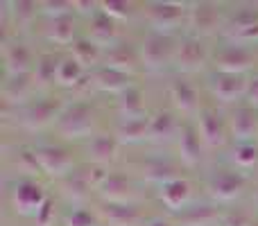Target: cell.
<instances>
[{"mask_svg":"<svg viewBox=\"0 0 258 226\" xmlns=\"http://www.w3.org/2000/svg\"><path fill=\"white\" fill-rule=\"evenodd\" d=\"M220 226H256L254 215L245 208H233L222 215V224Z\"/></svg>","mask_w":258,"mask_h":226,"instance_id":"cell-41","label":"cell"},{"mask_svg":"<svg viewBox=\"0 0 258 226\" xmlns=\"http://www.w3.org/2000/svg\"><path fill=\"white\" fill-rule=\"evenodd\" d=\"M82 80H89V72H86L71 54L61 57L59 70H57V86H61V89H77Z\"/></svg>","mask_w":258,"mask_h":226,"instance_id":"cell-34","label":"cell"},{"mask_svg":"<svg viewBox=\"0 0 258 226\" xmlns=\"http://www.w3.org/2000/svg\"><path fill=\"white\" fill-rule=\"evenodd\" d=\"M41 14L48 16L50 21L54 18H61V16H71L75 14V3H63V0H57V3H41Z\"/></svg>","mask_w":258,"mask_h":226,"instance_id":"cell-40","label":"cell"},{"mask_svg":"<svg viewBox=\"0 0 258 226\" xmlns=\"http://www.w3.org/2000/svg\"><path fill=\"white\" fill-rule=\"evenodd\" d=\"M59 188H61V197L66 201H71V204H84L86 199L91 197V192L95 190L93 183L89 181V177H86V170L84 168H77L73 174H68L66 179H61L59 181Z\"/></svg>","mask_w":258,"mask_h":226,"instance_id":"cell-26","label":"cell"},{"mask_svg":"<svg viewBox=\"0 0 258 226\" xmlns=\"http://www.w3.org/2000/svg\"><path fill=\"white\" fill-rule=\"evenodd\" d=\"M104 226H143V213L136 204H102L98 210Z\"/></svg>","mask_w":258,"mask_h":226,"instance_id":"cell-23","label":"cell"},{"mask_svg":"<svg viewBox=\"0 0 258 226\" xmlns=\"http://www.w3.org/2000/svg\"><path fill=\"white\" fill-rule=\"evenodd\" d=\"M59 61H61V57H54L52 52H45L41 57H36V66H34V72H32L36 84H43V86L57 84Z\"/></svg>","mask_w":258,"mask_h":226,"instance_id":"cell-36","label":"cell"},{"mask_svg":"<svg viewBox=\"0 0 258 226\" xmlns=\"http://www.w3.org/2000/svg\"><path fill=\"white\" fill-rule=\"evenodd\" d=\"M197 131H200L202 140L206 147L218 149L224 147L229 138V122L222 118V113L213 107H202L197 113Z\"/></svg>","mask_w":258,"mask_h":226,"instance_id":"cell-10","label":"cell"},{"mask_svg":"<svg viewBox=\"0 0 258 226\" xmlns=\"http://www.w3.org/2000/svg\"><path fill=\"white\" fill-rule=\"evenodd\" d=\"M256 142H258V140H256Z\"/></svg>","mask_w":258,"mask_h":226,"instance_id":"cell-46","label":"cell"},{"mask_svg":"<svg viewBox=\"0 0 258 226\" xmlns=\"http://www.w3.org/2000/svg\"><path fill=\"white\" fill-rule=\"evenodd\" d=\"M222 25V16H220V7L215 3H190L188 9V27H190L192 36L204 39L220 30Z\"/></svg>","mask_w":258,"mask_h":226,"instance_id":"cell-11","label":"cell"},{"mask_svg":"<svg viewBox=\"0 0 258 226\" xmlns=\"http://www.w3.org/2000/svg\"><path fill=\"white\" fill-rule=\"evenodd\" d=\"M9 16H12L14 30H25L34 23V18L41 14V3H30V0H18V3H9Z\"/></svg>","mask_w":258,"mask_h":226,"instance_id":"cell-35","label":"cell"},{"mask_svg":"<svg viewBox=\"0 0 258 226\" xmlns=\"http://www.w3.org/2000/svg\"><path fill=\"white\" fill-rule=\"evenodd\" d=\"M34 159L39 163L41 174L50 179H66L68 174L75 172V159L63 145H39L34 147Z\"/></svg>","mask_w":258,"mask_h":226,"instance_id":"cell-5","label":"cell"},{"mask_svg":"<svg viewBox=\"0 0 258 226\" xmlns=\"http://www.w3.org/2000/svg\"><path fill=\"white\" fill-rule=\"evenodd\" d=\"M102 66L116 68V70L127 72V75H132V77H134V72H136L138 68H143L138 48L136 45H129V43H120V45H116V48L107 50V52H104Z\"/></svg>","mask_w":258,"mask_h":226,"instance_id":"cell-27","label":"cell"},{"mask_svg":"<svg viewBox=\"0 0 258 226\" xmlns=\"http://www.w3.org/2000/svg\"><path fill=\"white\" fill-rule=\"evenodd\" d=\"M57 133L66 140H82V138H93L95 129V109L91 102L80 100V102L66 104L63 113L59 115L54 124Z\"/></svg>","mask_w":258,"mask_h":226,"instance_id":"cell-1","label":"cell"},{"mask_svg":"<svg viewBox=\"0 0 258 226\" xmlns=\"http://www.w3.org/2000/svg\"><path fill=\"white\" fill-rule=\"evenodd\" d=\"M45 36H48V41H52V43H57V45H73L77 41V18H75V14L50 21L48 30H45Z\"/></svg>","mask_w":258,"mask_h":226,"instance_id":"cell-33","label":"cell"},{"mask_svg":"<svg viewBox=\"0 0 258 226\" xmlns=\"http://www.w3.org/2000/svg\"><path fill=\"white\" fill-rule=\"evenodd\" d=\"M152 115V113H150ZM113 136L120 145H136V142L150 140V118H138V120H118Z\"/></svg>","mask_w":258,"mask_h":226,"instance_id":"cell-31","label":"cell"},{"mask_svg":"<svg viewBox=\"0 0 258 226\" xmlns=\"http://www.w3.org/2000/svg\"><path fill=\"white\" fill-rule=\"evenodd\" d=\"M134 77L127 72H120L116 68L109 66H100L93 72H89V82L93 84V89L102 91V93H111V95H120L122 91H127L129 86H134Z\"/></svg>","mask_w":258,"mask_h":226,"instance_id":"cell-21","label":"cell"},{"mask_svg":"<svg viewBox=\"0 0 258 226\" xmlns=\"http://www.w3.org/2000/svg\"><path fill=\"white\" fill-rule=\"evenodd\" d=\"M34 222H36V226H54V222H57V206H54L52 197H48V201H45L39 213L34 215Z\"/></svg>","mask_w":258,"mask_h":226,"instance_id":"cell-42","label":"cell"},{"mask_svg":"<svg viewBox=\"0 0 258 226\" xmlns=\"http://www.w3.org/2000/svg\"><path fill=\"white\" fill-rule=\"evenodd\" d=\"M227 36L236 45L258 43V12L256 9H240L227 23Z\"/></svg>","mask_w":258,"mask_h":226,"instance_id":"cell-16","label":"cell"},{"mask_svg":"<svg viewBox=\"0 0 258 226\" xmlns=\"http://www.w3.org/2000/svg\"><path fill=\"white\" fill-rule=\"evenodd\" d=\"M254 204H256V208H258V188H256V192H254Z\"/></svg>","mask_w":258,"mask_h":226,"instance_id":"cell-45","label":"cell"},{"mask_svg":"<svg viewBox=\"0 0 258 226\" xmlns=\"http://www.w3.org/2000/svg\"><path fill=\"white\" fill-rule=\"evenodd\" d=\"M141 177L145 181L154 183L156 188L165 186V183L174 181V179H181L179 177V168L170 161H163V159H150L141 165Z\"/></svg>","mask_w":258,"mask_h":226,"instance_id":"cell-32","label":"cell"},{"mask_svg":"<svg viewBox=\"0 0 258 226\" xmlns=\"http://www.w3.org/2000/svg\"><path fill=\"white\" fill-rule=\"evenodd\" d=\"M179 131H181V124L172 109H159L150 115V140L168 142L179 136Z\"/></svg>","mask_w":258,"mask_h":226,"instance_id":"cell-28","label":"cell"},{"mask_svg":"<svg viewBox=\"0 0 258 226\" xmlns=\"http://www.w3.org/2000/svg\"><path fill=\"white\" fill-rule=\"evenodd\" d=\"M213 68L215 72H229V75H247L256 63L254 50H249L247 45H236L229 43L224 48H220L213 54Z\"/></svg>","mask_w":258,"mask_h":226,"instance_id":"cell-8","label":"cell"},{"mask_svg":"<svg viewBox=\"0 0 258 226\" xmlns=\"http://www.w3.org/2000/svg\"><path fill=\"white\" fill-rule=\"evenodd\" d=\"M204 140H202L200 131H197V124L183 122L181 131L177 136V152H179V161H181L186 168H195L202 163V156H204Z\"/></svg>","mask_w":258,"mask_h":226,"instance_id":"cell-18","label":"cell"},{"mask_svg":"<svg viewBox=\"0 0 258 226\" xmlns=\"http://www.w3.org/2000/svg\"><path fill=\"white\" fill-rule=\"evenodd\" d=\"M209 197L218 204H231L238 197L245 195L247 190V177L236 170H218L206 183Z\"/></svg>","mask_w":258,"mask_h":226,"instance_id":"cell-7","label":"cell"},{"mask_svg":"<svg viewBox=\"0 0 258 226\" xmlns=\"http://www.w3.org/2000/svg\"><path fill=\"white\" fill-rule=\"evenodd\" d=\"M188 9L190 3H147L143 5V16H145L147 25L156 34H168L172 36L181 25H188Z\"/></svg>","mask_w":258,"mask_h":226,"instance_id":"cell-2","label":"cell"},{"mask_svg":"<svg viewBox=\"0 0 258 226\" xmlns=\"http://www.w3.org/2000/svg\"><path fill=\"white\" fill-rule=\"evenodd\" d=\"M168 95H170V100H172L174 111H179L183 115L200 113V91L188 80H183V77L172 80L168 86Z\"/></svg>","mask_w":258,"mask_h":226,"instance_id":"cell-20","label":"cell"},{"mask_svg":"<svg viewBox=\"0 0 258 226\" xmlns=\"http://www.w3.org/2000/svg\"><path fill=\"white\" fill-rule=\"evenodd\" d=\"M34 75H16V77H5L3 84V102L5 107L9 104H23L25 100H30L32 91H34Z\"/></svg>","mask_w":258,"mask_h":226,"instance_id":"cell-30","label":"cell"},{"mask_svg":"<svg viewBox=\"0 0 258 226\" xmlns=\"http://www.w3.org/2000/svg\"><path fill=\"white\" fill-rule=\"evenodd\" d=\"M231 163L238 170H249L258 165V142H236L231 149Z\"/></svg>","mask_w":258,"mask_h":226,"instance_id":"cell-37","label":"cell"},{"mask_svg":"<svg viewBox=\"0 0 258 226\" xmlns=\"http://www.w3.org/2000/svg\"><path fill=\"white\" fill-rule=\"evenodd\" d=\"M229 133L236 142H254L258 140V109L249 104H238L229 115Z\"/></svg>","mask_w":258,"mask_h":226,"instance_id":"cell-14","label":"cell"},{"mask_svg":"<svg viewBox=\"0 0 258 226\" xmlns=\"http://www.w3.org/2000/svg\"><path fill=\"white\" fill-rule=\"evenodd\" d=\"M95 192L102 199V204H134V183L125 172L109 170L107 179L100 183V188Z\"/></svg>","mask_w":258,"mask_h":226,"instance_id":"cell-15","label":"cell"},{"mask_svg":"<svg viewBox=\"0 0 258 226\" xmlns=\"http://www.w3.org/2000/svg\"><path fill=\"white\" fill-rule=\"evenodd\" d=\"M45 201H48L45 188L41 186L36 179L23 177L21 181L14 183V188H12V206H14V210H16L18 215H23V217H34Z\"/></svg>","mask_w":258,"mask_h":226,"instance_id":"cell-6","label":"cell"},{"mask_svg":"<svg viewBox=\"0 0 258 226\" xmlns=\"http://www.w3.org/2000/svg\"><path fill=\"white\" fill-rule=\"evenodd\" d=\"M3 63H5V77H16V75L34 72L36 59L34 52L25 43L9 41V43H3Z\"/></svg>","mask_w":258,"mask_h":226,"instance_id":"cell-13","label":"cell"},{"mask_svg":"<svg viewBox=\"0 0 258 226\" xmlns=\"http://www.w3.org/2000/svg\"><path fill=\"white\" fill-rule=\"evenodd\" d=\"M100 215L93 210L84 208V206H73L66 215H63V226H100Z\"/></svg>","mask_w":258,"mask_h":226,"instance_id":"cell-38","label":"cell"},{"mask_svg":"<svg viewBox=\"0 0 258 226\" xmlns=\"http://www.w3.org/2000/svg\"><path fill=\"white\" fill-rule=\"evenodd\" d=\"M247 84H249V80L245 75L213 72L209 80V91L222 104H236L247 95Z\"/></svg>","mask_w":258,"mask_h":226,"instance_id":"cell-12","label":"cell"},{"mask_svg":"<svg viewBox=\"0 0 258 226\" xmlns=\"http://www.w3.org/2000/svg\"><path fill=\"white\" fill-rule=\"evenodd\" d=\"M100 12H104L109 18H113L116 23H122L127 18H132V14L136 12L132 3H122V0H109V3H100Z\"/></svg>","mask_w":258,"mask_h":226,"instance_id":"cell-39","label":"cell"},{"mask_svg":"<svg viewBox=\"0 0 258 226\" xmlns=\"http://www.w3.org/2000/svg\"><path fill=\"white\" fill-rule=\"evenodd\" d=\"M71 57L75 59L86 72H93L95 68L102 66L104 50L100 48V45H95L91 39H86V36H80V39L71 45Z\"/></svg>","mask_w":258,"mask_h":226,"instance_id":"cell-29","label":"cell"},{"mask_svg":"<svg viewBox=\"0 0 258 226\" xmlns=\"http://www.w3.org/2000/svg\"><path fill=\"white\" fill-rule=\"evenodd\" d=\"M116 115L118 120H138V118H150L145 107V93L141 86H129L116 98Z\"/></svg>","mask_w":258,"mask_h":226,"instance_id":"cell-24","label":"cell"},{"mask_svg":"<svg viewBox=\"0 0 258 226\" xmlns=\"http://www.w3.org/2000/svg\"><path fill=\"white\" fill-rule=\"evenodd\" d=\"M247 104L249 107L258 109V75H251L249 77V84H247V95H245Z\"/></svg>","mask_w":258,"mask_h":226,"instance_id":"cell-43","label":"cell"},{"mask_svg":"<svg viewBox=\"0 0 258 226\" xmlns=\"http://www.w3.org/2000/svg\"><path fill=\"white\" fill-rule=\"evenodd\" d=\"M118 152H120V142L113 133H95L86 142V159L100 168H109L111 163H116Z\"/></svg>","mask_w":258,"mask_h":226,"instance_id":"cell-19","label":"cell"},{"mask_svg":"<svg viewBox=\"0 0 258 226\" xmlns=\"http://www.w3.org/2000/svg\"><path fill=\"white\" fill-rule=\"evenodd\" d=\"M211 52L206 48L204 39L197 36H186L177 41V52H174V68L181 72H197L211 61Z\"/></svg>","mask_w":258,"mask_h":226,"instance_id":"cell-9","label":"cell"},{"mask_svg":"<svg viewBox=\"0 0 258 226\" xmlns=\"http://www.w3.org/2000/svg\"><path fill=\"white\" fill-rule=\"evenodd\" d=\"M143 226H177V224L168 217H150V219L143 222Z\"/></svg>","mask_w":258,"mask_h":226,"instance_id":"cell-44","label":"cell"},{"mask_svg":"<svg viewBox=\"0 0 258 226\" xmlns=\"http://www.w3.org/2000/svg\"><path fill=\"white\" fill-rule=\"evenodd\" d=\"M156 197H159V201L165 206L168 210H172V213H181L183 208H188L190 206V199H192V186L188 179H174V181L165 183V186L159 188V192H156Z\"/></svg>","mask_w":258,"mask_h":226,"instance_id":"cell-22","label":"cell"},{"mask_svg":"<svg viewBox=\"0 0 258 226\" xmlns=\"http://www.w3.org/2000/svg\"><path fill=\"white\" fill-rule=\"evenodd\" d=\"M86 39H91L95 45L107 52V50L120 45V27L113 18H109L104 12H98L93 18H89V30H86Z\"/></svg>","mask_w":258,"mask_h":226,"instance_id":"cell-17","label":"cell"},{"mask_svg":"<svg viewBox=\"0 0 258 226\" xmlns=\"http://www.w3.org/2000/svg\"><path fill=\"white\" fill-rule=\"evenodd\" d=\"M66 109V102L63 98H57V95H45V98H39L34 102H30L25 109H23V118L21 124L30 131H41V129L50 127V124H57L59 115Z\"/></svg>","mask_w":258,"mask_h":226,"instance_id":"cell-4","label":"cell"},{"mask_svg":"<svg viewBox=\"0 0 258 226\" xmlns=\"http://www.w3.org/2000/svg\"><path fill=\"white\" fill-rule=\"evenodd\" d=\"M222 215L224 213H220L211 204H190L181 213H177L174 224L177 226H218L222 224Z\"/></svg>","mask_w":258,"mask_h":226,"instance_id":"cell-25","label":"cell"},{"mask_svg":"<svg viewBox=\"0 0 258 226\" xmlns=\"http://www.w3.org/2000/svg\"><path fill=\"white\" fill-rule=\"evenodd\" d=\"M174 52H177V41L168 34H156V32L147 34L138 45L141 66L147 72H159L165 66L174 63Z\"/></svg>","mask_w":258,"mask_h":226,"instance_id":"cell-3","label":"cell"}]
</instances>
